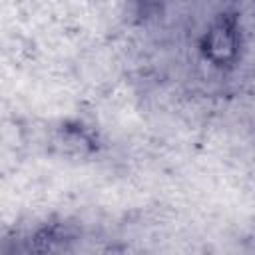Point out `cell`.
I'll return each instance as SVG.
<instances>
[{
    "mask_svg": "<svg viewBox=\"0 0 255 255\" xmlns=\"http://www.w3.org/2000/svg\"><path fill=\"white\" fill-rule=\"evenodd\" d=\"M197 52L213 70L229 72L243 56V28L235 10H221L203 28L197 40Z\"/></svg>",
    "mask_w": 255,
    "mask_h": 255,
    "instance_id": "cell-1",
    "label": "cell"
},
{
    "mask_svg": "<svg viewBox=\"0 0 255 255\" xmlns=\"http://www.w3.org/2000/svg\"><path fill=\"white\" fill-rule=\"evenodd\" d=\"M253 4H255V0H253Z\"/></svg>",
    "mask_w": 255,
    "mask_h": 255,
    "instance_id": "cell-2",
    "label": "cell"
}]
</instances>
